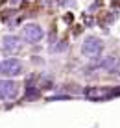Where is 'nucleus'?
<instances>
[{
	"mask_svg": "<svg viewBox=\"0 0 120 128\" xmlns=\"http://www.w3.org/2000/svg\"><path fill=\"white\" fill-rule=\"evenodd\" d=\"M118 63H120V60L117 58V56H107V58H105L104 61H102V65H100V67L111 72V70H117Z\"/></svg>",
	"mask_w": 120,
	"mask_h": 128,
	"instance_id": "423d86ee",
	"label": "nucleus"
},
{
	"mask_svg": "<svg viewBox=\"0 0 120 128\" xmlns=\"http://www.w3.org/2000/svg\"><path fill=\"white\" fill-rule=\"evenodd\" d=\"M102 48H104V43L98 37H87L81 45V52L85 56H89V58H96L102 52Z\"/></svg>",
	"mask_w": 120,
	"mask_h": 128,
	"instance_id": "f257e3e1",
	"label": "nucleus"
},
{
	"mask_svg": "<svg viewBox=\"0 0 120 128\" xmlns=\"http://www.w3.org/2000/svg\"><path fill=\"white\" fill-rule=\"evenodd\" d=\"M22 72V63L15 58H7L0 63V74L2 76H17Z\"/></svg>",
	"mask_w": 120,
	"mask_h": 128,
	"instance_id": "f03ea898",
	"label": "nucleus"
},
{
	"mask_svg": "<svg viewBox=\"0 0 120 128\" xmlns=\"http://www.w3.org/2000/svg\"><path fill=\"white\" fill-rule=\"evenodd\" d=\"M43 35H44L43 28L37 26V24H26L24 28H22V37L28 43H39L43 39Z\"/></svg>",
	"mask_w": 120,
	"mask_h": 128,
	"instance_id": "20e7f679",
	"label": "nucleus"
},
{
	"mask_svg": "<svg viewBox=\"0 0 120 128\" xmlns=\"http://www.w3.org/2000/svg\"><path fill=\"white\" fill-rule=\"evenodd\" d=\"M20 46H22V43H20V39L17 37V35H6V37L2 39V48L7 54H17V52L20 50Z\"/></svg>",
	"mask_w": 120,
	"mask_h": 128,
	"instance_id": "39448f33",
	"label": "nucleus"
},
{
	"mask_svg": "<svg viewBox=\"0 0 120 128\" xmlns=\"http://www.w3.org/2000/svg\"><path fill=\"white\" fill-rule=\"evenodd\" d=\"M17 95H19V84L13 80H0V98L13 100Z\"/></svg>",
	"mask_w": 120,
	"mask_h": 128,
	"instance_id": "7ed1b4c3",
	"label": "nucleus"
}]
</instances>
